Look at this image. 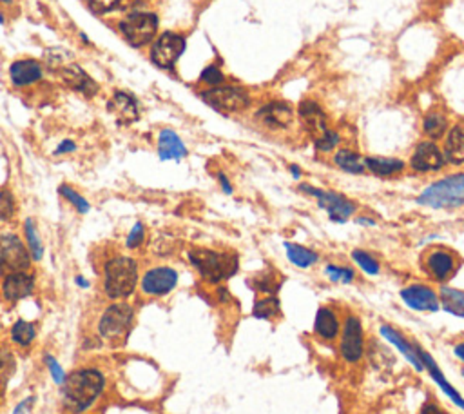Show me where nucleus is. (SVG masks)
I'll return each instance as SVG.
<instances>
[{
	"label": "nucleus",
	"instance_id": "nucleus-12",
	"mask_svg": "<svg viewBox=\"0 0 464 414\" xmlns=\"http://www.w3.org/2000/svg\"><path fill=\"white\" fill-rule=\"evenodd\" d=\"M459 262H457L456 253H451L447 247H433L426 251L421 260V269L424 274H428L433 282L444 283L457 273Z\"/></svg>",
	"mask_w": 464,
	"mask_h": 414
},
{
	"label": "nucleus",
	"instance_id": "nucleus-20",
	"mask_svg": "<svg viewBox=\"0 0 464 414\" xmlns=\"http://www.w3.org/2000/svg\"><path fill=\"white\" fill-rule=\"evenodd\" d=\"M415 350H417V356H419V360H421V364H423L424 371H428V374H430V376H432L433 382L437 383L439 389H441V391L444 392V394H447L448 398H450V400L454 401V404H456L457 407H459V409L464 411V398H463V396H461V392L457 391L456 387H454L450 382H448L447 376H444V374H442L441 369H439V365L435 364V360H433V356L430 355L428 350L423 349V347H421L419 343H415Z\"/></svg>",
	"mask_w": 464,
	"mask_h": 414
},
{
	"label": "nucleus",
	"instance_id": "nucleus-11",
	"mask_svg": "<svg viewBox=\"0 0 464 414\" xmlns=\"http://www.w3.org/2000/svg\"><path fill=\"white\" fill-rule=\"evenodd\" d=\"M339 355L347 364H359L365 356V331L357 314H347L341 325Z\"/></svg>",
	"mask_w": 464,
	"mask_h": 414
},
{
	"label": "nucleus",
	"instance_id": "nucleus-5",
	"mask_svg": "<svg viewBox=\"0 0 464 414\" xmlns=\"http://www.w3.org/2000/svg\"><path fill=\"white\" fill-rule=\"evenodd\" d=\"M160 19L153 11H133L118 22V31L124 40L133 47H144L153 44L158 37Z\"/></svg>",
	"mask_w": 464,
	"mask_h": 414
},
{
	"label": "nucleus",
	"instance_id": "nucleus-16",
	"mask_svg": "<svg viewBox=\"0 0 464 414\" xmlns=\"http://www.w3.org/2000/svg\"><path fill=\"white\" fill-rule=\"evenodd\" d=\"M44 75L45 66L42 64L40 60L20 59L15 60L13 64L9 66V80H11V86L17 87V89L35 86L44 78Z\"/></svg>",
	"mask_w": 464,
	"mask_h": 414
},
{
	"label": "nucleus",
	"instance_id": "nucleus-45",
	"mask_svg": "<svg viewBox=\"0 0 464 414\" xmlns=\"http://www.w3.org/2000/svg\"><path fill=\"white\" fill-rule=\"evenodd\" d=\"M15 214V198L9 191H0V222H6Z\"/></svg>",
	"mask_w": 464,
	"mask_h": 414
},
{
	"label": "nucleus",
	"instance_id": "nucleus-58",
	"mask_svg": "<svg viewBox=\"0 0 464 414\" xmlns=\"http://www.w3.org/2000/svg\"><path fill=\"white\" fill-rule=\"evenodd\" d=\"M463 378H464V369H463Z\"/></svg>",
	"mask_w": 464,
	"mask_h": 414
},
{
	"label": "nucleus",
	"instance_id": "nucleus-28",
	"mask_svg": "<svg viewBox=\"0 0 464 414\" xmlns=\"http://www.w3.org/2000/svg\"><path fill=\"white\" fill-rule=\"evenodd\" d=\"M439 304H441L444 313L464 320V291L450 286H441V289H439Z\"/></svg>",
	"mask_w": 464,
	"mask_h": 414
},
{
	"label": "nucleus",
	"instance_id": "nucleus-48",
	"mask_svg": "<svg viewBox=\"0 0 464 414\" xmlns=\"http://www.w3.org/2000/svg\"><path fill=\"white\" fill-rule=\"evenodd\" d=\"M33 404H35V396H27V398H24V400L15 407L11 414H24L27 409H31Z\"/></svg>",
	"mask_w": 464,
	"mask_h": 414
},
{
	"label": "nucleus",
	"instance_id": "nucleus-24",
	"mask_svg": "<svg viewBox=\"0 0 464 414\" xmlns=\"http://www.w3.org/2000/svg\"><path fill=\"white\" fill-rule=\"evenodd\" d=\"M314 334L320 338L321 341H330L338 340L339 332H341V320H339L338 313L330 307H320L315 313L314 318Z\"/></svg>",
	"mask_w": 464,
	"mask_h": 414
},
{
	"label": "nucleus",
	"instance_id": "nucleus-3",
	"mask_svg": "<svg viewBox=\"0 0 464 414\" xmlns=\"http://www.w3.org/2000/svg\"><path fill=\"white\" fill-rule=\"evenodd\" d=\"M415 202L430 209H459L464 205V173L439 178L424 187Z\"/></svg>",
	"mask_w": 464,
	"mask_h": 414
},
{
	"label": "nucleus",
	"instance_id": "nucleus-34",
	"mask_svg": "<svg viewBox=\"0 0 464 414\" xmlns=\"http://www.w3.org/2000/svg\"><path fill=\"white\" fill-rule=\"evenodd\" d=\"M24 238H26V247L31 255L33 262H38L44 256V244L40 240V235L36 231L35 220L27 219L24 222Z\"/></svg>",
	"mask_w": 464,
	"mask_h": 414
},
{
	"label": "nucleus",
	"instance_id": "nucleus-38",
	"mask_svg": "<svg viewBox=\"0 0 464 414\" xmlns=\"http://www.w3.org/2000/svg\"><path fill=\"white\" fill-rule=\"evenodd\" d=\"M324 276L329 278L332 283H343L348 286L356 280V271L347 265H338V264H329L324 265Z\"/></svg>",
	"mask_w": 464,
	"mask_h": 414
},
{
	"label": "nucleus",
	"instance_id": "nucleus-46",
	"mask_svg": "<svg viewBox=\"0 0 464 414\" xmlns=\"http://www.w3.org/2000/svg\"><path fill=\"white\" fill-rule=\"evenodd\" d=\"M77 151V144L73 140H69V138H66V140H62L57 146V149L53 151V155L57 156H62V155H69V153H75Z\"/></svg>",
	"mask_w": 464,
	"mask_h": 414
},
{
	"label": "nucleus",
	"instance_id": "nucleus-41",
	"mask_svg": "<svg viewBox=\"0 0 464 414\" xmlns=\"http://www.w3.org/2000/svg\"><path fill=\"white\" fill-rule=\"evenodd\" d=\"M200 82L209 87H216L225 82V77H223V73H221V69L218 68V66H207V68L202 71V75H200Z\"/></svg>",
	"mask_w": 464,
	"mask_h": 414
},
{
	"label": "nucleus",
	"instance_id": "nucleus-43",
	"mask_svg": "<svg viewBox=\"0 0 464 414\" xmlns=\"http://www.w3.org/2000/svg\"><path fill=\"white\" fill-rule=\"evenodd\" d=\"M89 10L96 15H109L117 11L122 4V0H86Z\"/></svg>",
	"mask_w": 464,
	"mask_h": 414
},
{
	"label": "nucleus",
	"instance_id": "nucleus-17",
	"mask_svg": "<svg viewBox=\"0 0 464 414\" xmlns=\"http://www.w3.org/2000/svg\"><path fill=\"white\" fill-rule=\"evenodd\" d=\"M256 119L265 128L272 129V131H280V129H287L292 126L296 113H294L292 105L287 104V102L274 101L263 105L262 110H257Z\"/></svg>",
	"mask_w": 464,
	"mask_h": 414
},
{
	"label": "nucleus",
	"instance_id": "nucleus-44",
	"mask_svg": "<svg viewBox=\"0 0 464 414\" xmlns=\"http://www.w3.org/2000/svg\"><path fill=\"white\" fill-rule=\"evenodd\" d=\"M145 240V226L142 222H136L131 228L129 235L126 238L127 249H138Z\"/></svg>",
	"mask_w": 464,
	"mask_h": 414
},
{
	"label": "nucleus",
	"instance_id": "nucleus-23",
	"mask_svg": "<svg viewBox=\"0 0 464 414\" xmlns=\"http://www.w3.org/2000/svg\"><path fill=\"white\" fill-rule=\"evenodd\" d=\"M379 332H381V337H383L388 343H392V346L396 347V349L399 350V353H401L412 365H414L417 373H423L424 367L423 364H421L419 356H417V350H415V341L406 340V337L403 332L394 329L392 325H387V323H383V325L379 327Z\"/></svg>",
	"mask_w": 464,
	"mask_h": 414
},
{
	"label": "nucleus",
	"instance_id": "nucleus-57",
	"mask_svg": "<svg viewBox=\"0 0 464 414\" xmlns=\"http://www.w3.org/2000/svg\"><path fill=\"white\" fill-rule=\"evenodd\" d=\"M0 2H6V4H13V0H0Z\"/></svg>",
	"mask_w": 464,
	"mask_h": 414
},
{
	"label": "nucleus",
	"instance_id": "nucleus-54",
	"mask_svg": "<svg viewBox=\"0 0 464 414\" xmlns=\"http://www.w3.org/2000/svg\"><path fill=\"white\" fill-rule=\"evenodd\" d=\"M218 296H220V302H229V291H227L225 287H220V289H218Z\"/></svg>",
	"mask_w": 464,
	"mask_h": 414
},
{
	"label": "nucleus",
	"instance_id": "nucleus-52",
	"mask_svg": "<svg viewBox=\"0 0 464 414\" xmlns=\"http://www.w3.org/2000/svg\"><path fill=\"white\" fill-rule=\"evenodd\" d=\"M75 282H77V286L82 287V289H87V287L91 286L89 280H87V278L82 276V274H77V276H75Z\"/></svg>",
	"mask_w": 464,
	"mask_h": 414
},
{
	"label": "nucleus",
	"instance_id": "nucleus-27",
	"mask_svg": "<svg viewBox=\"0 0 464 414\" xmlns=\"http://www.w3.org/2000/svg\"><path fill=\"white\" fill-rule=\"evenodd\" d=\"M365 165L366 171L381 178L396 177L405 171V162L392 156H365Z\"/></svg>",
	"mask_w": 464,
	"mask_h": 414
},
{
	"label": "nucleus",
	"instance_id": "nucleus-39",
	"mask_svg": "<svg viewBox=\"0 0 464 414\" xmlns=\"http://www.w3.org/2000/svg\"><path fill=\"white\" fill-rule=\"evenodd\" d=\"M59 193L63 200H68L69 204H71L80 214H87L91 211L89 202H87L86 198H84V196L77 191V189H73L71 186H66V184H62V186L59 187Z\"/></svg>",
	"mask_w": 464,
	"mask_h": 414
},
{
	"label": "nucleus",
	"instance_id": "nucleus-36",
	"mask_svg": "<svg viewBox=\"0 0 464 414\" xmlns=\"http://www.w3.org/2000/svg\"><path fill=\"white\" fill-rule=\"evenodd\" d=\"M350 256L352 260L356 262L357 267L365 274H368V276H377V274L381 273V264L375 260L374 255H370V253H366V251L363 249H354L350 253Z\"/></svg>",
	"mask_w": 464,
	"mask_h": 414
},
{
	"label": "nucleus",
	"instance_id": "nucleus-31",
	"mask_svg": "<svg viewBox=\"0 0 464 414\" xmlns=\"http://www.w3.org/2000/svg\"><path fill=\"white\" fill-rule=\"evenodd\" d=\"M253 316L257 320H272L281 316V302L278 295H267L257 298L253 305Z\"/></svg>",
	"mask_w": 464,
	"mask_h": 414
},
{
	"label": "nucleus",
	"instance_id": "nucleus-29",
	"mask_svg": "<svg viewBox=\"0 0 464 414\" xmlns=\"http://www.w3.org/2000/svg\"><path fill=\"white\" fill-rule=\"evenodd\" d=\"M334 164L336 168L345 171L348 175H365L366 165H365V156H361L357 151L352 149H338L334 155Z\"/></svg>",
	"mask_w": 464,
	"mask_h": 414
},
{
	"label": "nucleus",
	"instance_id": "nucleus-32",
	"mask_svg": "<svg viewBox=\"0 0 464 414\" xmlns=\"http://www.w3.org/2000/svg\"><path fill=\"white\" fill-rule=\"evenodd\" d=\"M423 133L430 140H439L447 137L448 133V119L441 111H430L423 119Z\"/></svg>",
	"mask_w": 464,
	"mask_h": 414
},
{
	"label": "nucleus",
	"instance_id": "nucleus-50",
	"mask_svg": "<svg viewBox=\"0 0 464 414\" xmlns=\"http://www.w3.org/2000/svg\"><path fill=\"white\" fill-rule=\"evenodd\" d=\"M356 223L357 226H361V228H374L375 220L370 219V216H357Z\"/></svg>",
	"mask_w": 464,
	"mask_h": 414
},
{
	"label": "nucleus",
	"instance_id": "nucleus-33",
	"mask_svg": "<svg viewBox=\"0 0 464 414\" xmlns=\"http://www.w3.org/2000/svg\"><path fill=\"white\" fill-rule=\"evenodd\" d=\"M9 334H11V340H13L15 346L29 347L36 338L35 323L27 322V320H17V322L11 325Z\"/></svg>",
	"mask_w": 464,
	"mask_h": 414
},
{
	"label": "nucleus",
	"instance_id": "nucleus-55",
	"mask_svg": "<svg viewBox=\"0 0 464 414\" xmlns=\"http://www.w3.org/2000/svg\"><path fill=\"white\" fill-rule=\"evenodd\" d=\"M80 38H82V40H84V44H91L89 37H87L86 33H80Z\"/></svg>",
	"mask_w": 464,
	"mask_h": 414
},
{
	"label": "nucleus",
	"instance_id": "nucleus-2",
	"mask_svg": "<svg viewBox=\"0 0 464 414\" xmlns=\"http://www.w3.org/2000/svg\"><path fill=\"white\" fill-rule=\"evenodd\" d=\"M140 283L138 262L131 256H113L104 265V291L111 300L131 296Z\"/></svg>",
	"mask_w": 464,
	"mask_h": 414
},
{
	"label": "nucleus",
	"instance_id": "nucleus-56",
	"mask_svg": "<svg viewBox=\"0 0 464 414\" xmlns=\"http://www.w3.org/2000/svg\"><path fill=\"white\" fill-rule=\"evenodd\" d=\"M6 20H4V15H2V11H0V24H4Z\"/></svg>",
	"mask_w": 464,
	"mask_h": 414
},
{
	"label": "nucleus",
	"instance_id": "nucleus-47",
	"mask_svg": "<svg viewBox=\"0 0 464 414\" xmlns=\"http://www.w3.org/2000/svg\"><path fill=\"white\" fill-rule=\"evenodd\" d=\"M218 177V182H220V186H221V191L225 193V195H232V193H234V187H232V184H230V180H229V177H227L225 173H218L216 175Z\"/></svg>",
	"mask_w": 464,
	"mask_h": 414
},
{
	"label": "nucleus",
	"instance_id": "nucleus-4",
	"mask_svg": "<svg viewBox=\"0 0 464 414\" xmlns=\"http://www.w3.org/2000/svg\"><path fill=\"white\" fill-rule=\"evenodd\" d=\"M189 262L198 271L200 276L209 283L229 280L238 271L236 255H227V253H218L211 249H193L189 253Z\"/></svg>",
	"mask_w": 464,
	"mask_h": 414
},
{
	"label": "nucleus",
	"instance_id": "nucleus-37",
	"mask_svg": "<svg viewBox=\"0 0 464 414\" xmlns=\"http://www.w3.org/2000/svg\"><path fill=\"white\" fill-rule=\"evenodd\" d=\"M253 289L257 295L267 296V295H278L281 289V280L276 278L274 273H263L257 274L253 280Z\"/></svg>",
	"mask_w": 464,
	"mask_h": 414
},
{
	"label": "nucleus",
	"instance_id": "nucleus-21",
	"mask_svg": "<svg viewBox=\"0 0 464 414\" xmlns=\"http://www.w3.org/2000/svg\"><path fill=\"white\" fill-rule=\"evenodd\" d=\"M107 110L120 124H133L140 119L138 101L126 91L113 93L111 101L107 102Z\"/></svg>",
	"mask_w": 464,
	"mask_h": 414
},
{
	"label": "nucleus",
	"instance_id": "nucleus-18",
	"mask_svg": "<svg viewBox=\"0 0 464 414\" xmlns=\"http://www.w3.org/2000/svg\"><path fill=\"white\" fill-rule=\"evenodd\" d=\"M36 287L35 274L29 271H17V273L6 274L2 280V296L4 300L17 304L20 300H26L33 295Z\"/></svg>",
	"mask_w": 464,
	"mask_h": 414
},
{
	"label": "nucleus",
	"instance_id": "nucleus-25",
	"mask_svg": "<svg viewBox=\"0 0 464 414\" xmlns=\"http://www.w3.org/2000/svg\"><path fill=\"white\" fill-rule=\"evenodd\" d=\"M184 140L172 129H162L158 135V156L162 160H184L187 156Z\"/></svg>",
	"mask_w": 464,
	"mask_h": 414
},
{
	"label": "nucleus",
	"instance_id": "nucleus-1",
	"mask_svg": "<svg viewBox=\"0 0 464 414\" xmlns=\"http://www.w3.org/2000/svg\"><path fill=\"white\" fill-rule=\"evenodd\" d=\"M62 389V407L69 414L89 409L105 389V376L98 369H78L66 376Z\"/></svg>",
	"mask_w": 464,
	"mask_h": 414
},
{
	"label": "nucleus",
	"instance_id": "nucleus-26",
	"mask_svg": "<svg viewBox=\"0 0 464 414\" xmlns=\"http://www.w3.org/2000/svg\"><path fill=\"white\" fill-rule=\"evenodd\" d=\"M442 153H444L447 164H464V124H457L451 129H448Z\"/></svg>",
	"mask_w": 464,
	"mask_h": 414
},
{
	"label": "nucleus",
	"instance_id": "nucleus-22",
	"mask_svg": "<svg viewBox=\"0 0 464 414\" xmlns=\"http://www.w3.org/2000/svg\"><path fill=\"white\" fill-rule=\"evenodd\" d=\"M298 117L301 120L303 128L310 133L312 137H321L324 131H329V122H327V114L321 110V105L314 101H305L299 104Z\"/></svg>",
	"mask_w": 464,
	"mask_h": 414
},
{
	"label": "nucleus",
	"instance_id": "nucleus-51",
	"mask_svg": "<svg viewBox=\"0 0 464 414\" xmlns=\"http://www.w3.org/2000/svg\"><path fill=\"white\" fill-rule=\"evenodd\" d=\"M454 355L464 364V341H461V343H457V346L454 347Z\"/></svg>",
	"mask_w": 464,
	"mask_h": 414
},
{
	"label": "nucleus",
	"instance_id": "nucleus-35",
	"mask_svg": "<svg viewBox=\"0 0 464 414\" xmlns=\"http://www.w3.org/2000/svg\"><path fill=\"white\" fill-rule=\"evenodd\" d=\"M17 371V360L9 349H0V398H4L9 380Z\"/></svg>",
	"mask_w": 464,
	"mask_h": 414
},
{
	"label": "nucleus",
	"instance_id": "nucleus-42",
	"mask_svg": "<svg viewBox=\"0 0 464 414\" xmlns=\"http://www.w3.org/2000/svg\"><path fill=\"white\" fill-rule=\"evenodd\" d=\"M44 364H45V367H47V371H50L51 378H53V382L57 383L59 387H62L63 382H66V376H68V374L63 373V367L59 364V360L54 358L53 355H45L44 356Z\"/></svg>",
	"mask_w": 464,
	"mask_h": 414
},
{
	"label": "nucleus",
	"instance_id": "nucleus-30",
	"mask_svg": "<svg viewBox=\"0 0 464 414\" xmlns=\"http://www.w3.org/2000/svg\"><path fill=\"white\" fill-rule=\"evenodd\" d=\"M285 251H287V258L292 265L299 269H308L314 267L320 262V255L315 251L308 249L299 244H292V242H285Z\"/></svg>",
	"mask_w": 464,
	"mask_h": 414
},
{
	"label": "nucleus",
	"instance_id": "nucleus-14",
	"mask_svg": "<svg viewBox=\"0 0 464 414\" xmlns=\"http://www.w3.org/2000/svg\"><path fill=\"white\" fill-rule=\"evenodd\" d=\"M403 304L412 311L419 313H437L441 309L439 293L426 283H410L399 293Z\"/></svg>",
	"mask_w": 464,
	"mask_h": 414
},
{
	"label": "nucleus",
	"instance_id": "nucleus-10",
	"mask_svg": "<svg viewBox=\"0 0 464 414\" xmlns=\"http://www.w3.org/2000/svg\"><path fill=\"white\" fill-rule=\"evenodd\" d=\"M185 47H187V40H185L184 35L174 31H165L162 35H158L156 38L151 44V62H153L156 68L165 69V71H172L178 64V60L181 59V55L185 53Z\"/></svg>",
	"mask_w": 464,
	"mask_h": 414
},
{
	"label": "nucleus",
	"instance_id": "nucleus-40",
	"mask_svg": "<svg viewBox=\"0 0 464 414\" xmlns=\"http://www.w3.org/2000/svg\"><path fill=\"white\" fill-rule=\"evenodd\" d=\"M339 142H341L339 133H336L334 129H329V131H324L321 137L314 138V147L320 151V153H330V151H334L339 146Z\"/></svg>",
	"mask_w": 464,
	"mask_h": 414
},
{
	"label": "nucleus",
	"instance_id": "nucleus-8",
	"mask_svg": "<svg viewBox=\"0 0 464 414\" xmlns=\"http://www.w3.org/2000/svg\"><path fill=\"white\" fill-rule=\"evenodd\" d=\"M135 309L126 302H114L102 313L98 320L100 337L105 340H126L131 332Z\"/></svg>",
	"mask_w": 464,
	"mask_h": 414
},
{
	"label": "nucleus",
	"instance_id": "nucleus-9",
	"mask_svg": "<svg viewBox=\"0 0 464 414\" xmlns=\"http://www.w3.org/2000/svg\"><path fill=\"white\" fill-rule=\"evenodd\" d=\"M31 262V255L22 238L15 232H0V276L17 271H29Z\"/></svg>",
	"mask_w": 464,
	"mask_h": 414
},
{
	"label": "nucleus",
	"instance_id": "nucleus-6",
	"mask_svg": "<svg viewBox=\"0 0 464 414\" xmlns=\"http://www.w3.org/2000/svg\"><path fill=\"white\" fill-rule=\"evenodd\" d=\"M298 189L301 193H305V195L315 198L317 205H320L323 211H327L329 219L336 223H345L357 209L356 202L347 198V196L341 195V193L320 189V187H314L310 186V184H299Z\"/></svg>",
	"mask_w": 464,
	"mask_h": 414
},
{
	"label": "nucleus",
	"instance_id": "nucleus-53",
	"mask_svg": "<svg viewBox=\"0 0 464 414\" xmlns=\"http://www.w3.org/2000/svg\"><path fill=\"white\" fill-rule=\"evenodd\" d=\"M289 171H290V175H292L294 180H299V178H301V169H299V165L290 164L289 165Z\"/></svg>",
	"mask_w": 464,
	"mask_h": 414
},
{
	"label": "nucleus",
	"instance_id": "nucleus-13",
	"mask_svg": "<svg viewBox=\"0 0 464 414\" xmlns=\"http://www.w3.org/2000/svg\"><path fill=\"white\" fill-rule=\"evenodd\" d=\"M178 280H180V274L176 269L169 267V265H156V267L145 271L138 286H140L145 296L160 298V296H165L174 291Z\"/></svg>",
	"mask_w": 464,
	"mask_h": 414
},
{
	"label": "nucleus",
	"instance_id": "nucleus-15",
	"mask_svg": "<svg viewBox=\"0 0 464 414\" xmlns=\"http://www.w3.org/2000/svg\"><path fill=\"white\" fill-rule=\"evenodd\" d=\"M444 165V153L433 140L419 142L410 156V168L415 173H439Z\"/></svg>",
	"mask_w": 464,
	"mask_h": 414
},
{
	"label": "nucleus",
	"instance_id": "nucleus-19",
	"mask_svg": "<svg viewBox=\"0 0 464 414\" xmlns=\"http://www.w3.org/2000/svg\"><path fill=\"white\" fill-rule=\"evenodd\" d=\"M57 73H59L60 80H62L69 89L80 93V95L87 96V98H91V96H95L96 93H98V84H96L75 60L69 62V64L62 66L60 69H57Z\"/></svg>",
	"mask_w": 464,
	"mask_h": 414
},
{
	"label": "nucleus",
	"instance_id": "nucleus-7",
	"mask_svg": "<svg viewBox=\"0 0 464 414\" xmlns=\"http://www.w3.org/2000/svg\"><path fill=\"white\" fill-rule=\"evenodd\" d=\"M202 101L212 110L220 111L223 114L241 113L250 105V95L239 86H227L221 84L216 87H209L205 91L200 93Z\"/></svg>",
	"mask_w": 464,
	"mask_h": 414
},
{
	"label": "nucleus",
	"instance_id": "nucleus-49",
	"mask_svg": "<svg viewBox=\"0 0 464 414\" xmlns=\"http://www.w3.org/2000/svg\"><path fill=\"white\" fill-rule=\"evenodd\" d=\"M421 414H448L447 411H442L437 404H433V401H426L423 405V409H421Z\"/></svg>",
	"mask_w": 464,
	"mask_h": 414
}]
</instances>
